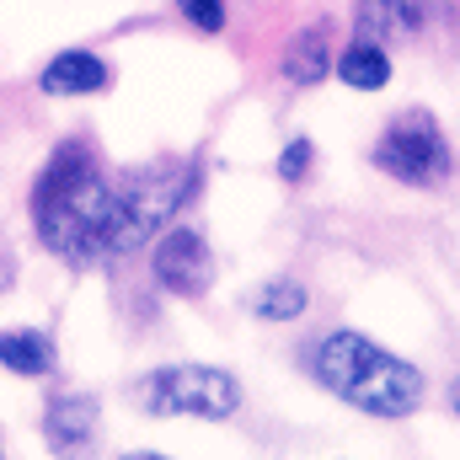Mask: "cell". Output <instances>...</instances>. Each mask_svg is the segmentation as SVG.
<instances>
[{
  "mask_svg": "<svg viewBox=\"0 0 460 460\" xmlns=\"http://www.w3.org/2000/svg\"><path fill=\"white\" fill-rule=\"evenodd\" d=\"M108 215H113V188L97 155L81 139L59 145L32 188V226L43 235V246L59 252L65 262H97Z\"/></svg>",
  "mask_w": 460,
  "mask_h": 460,
  "instance_id": "6da1fadb",
  "label": "cell"
},
{
  "mask_svg": "<svg viewBox=\"0 0 460 460\" xmlns=\"http://www.w3.org/2000/svg\"><path fill=\"white\" fill-rule=\"evenodd\" d=\"M311 375L348 407L369 412V418H412L423 407V375L385 353L380 343H369L364 332H327L316 353H311Z\"/></svg>",
  "mask_w": 460,
  "mask_h": 460,
  "instance_id": "7a4b0ae2",
  "label": "cell"
},
{
  "mask_svg": "<svg viewBox=\"0 0 460 460\" xmlns=\"http://www.w3.org/2000/svg\"><path fill=\"white\" fill-rule=\"evenodd\" d=\"M139 407L150 418H204L226 423L241 412V385L215 364H161L139 380Z\"/></svg>",
  "mask_w": 460,
  "mask_h": 460,
  "instance_id": "3957f363",
  "label": "cell"
},
{
  "mask_svg": "<svg viewBox=\"0 0 460 460\" xmlns=\"http://www.w3.org/2000/svg\"><path fill=\"white\" fill-rule=\"evenodd\" d=\"M188 188H193V172H182V166H150V172L128 177V188L113 193V215H108V230H102V257L139 252L172 220V209L182 204Z\"/></svg>",
  "mask_w": 460,
  "mask_h": 460,
  "instance_id": "277c9868",
  "label": "cell"
},
{
  "mask_svg": "<svg viewBox=\"0 0 460 460\" xmlns=\"http://www.w3.org/2000/svg\"><path fill=\"white\" fill-rule=\"evenodd\" d=\"M375 166L412 188H439L450 177V139L429 113H402L375 145Z\"/></svg>",
  "mask_w": 460,
  "mask_h": 460,
  "instance_id": "5b68a950",
  "label": "cell"
},
{
  "mask_svg": "<svg viewBox=\"0 0 460 460\" xmlns=\"http://www.w3.org/2000/svg\"><path fill=\"white\" fill-rule=\"evenodd\" d=\"M150 268H155L161 289H172V295H182V300H199V295H209V284H215V257H209V241H204L199 230H188V226L161 230Z\"/></svg>",
  "mask_w": 460,
  "mask_h": 460,
  "instance_id": "8992f818",
  "label": "cell"
},
{
  "mask_svg": "<svg viewBox=\"0 0 460 460\" xmlns=\"http://www.w3.org/2000/svg\"><path fill=\"white\" fill-rule=\"evenodd\" d=\"M97 412H102V407H97L86 391L54 396V402L43 407V439L54 445V456L59 460H92L97 456V429H102Z\"/></svg>",
  "mask_w": 460,
  "mask_h": 460,
  "instance_id": "52a82bcc",
  "label": "cell"
},
{
  "mask_svg": "<svg viewBox=\"0 0 460 460\" xmlns=\"http://www.w3.org/2000/svg\"><path fill=\"white\" fill-rule=\"evenodd\" d=\"M434 11H439V0H358V32L369 43L418 38L434 22Z\"/></svg>",
  "mask_w": 460,
  "mask_h": 460,
  "instance_id": "ba28073f",
  "label": "cell"
},
{
  "mask_svg": "<svg viewBox=\"0 0 460 460\" xmlns=\"http://www.w3.org/2000/svg\"><path fill=\"white\" fill-rule=\"evenodd\" d=\"M38 86L49 97H92L108 86V59L86 54V49H70V54H54L38 75Z\"/></svg>",
  "mask_w": 460,
  "mask_h": 460,
  "instance_id": "9c48e42d",
  "label": "cell"
},
{
  "mask_svg": "<svg viewBox=\"0 0 460 460\" xmlns=\"http://www.w3.org/2000/svg\"><path fill=\"white\" fill-rule=\"evenodd\" d=\"M0 364L22 380H38L54 369V343L32 327H11V332H0Z\"/></svg>",
  "mask_w": 460,
  "mask_h": 460,
  "instance_id": "30bf717a",
  "label": "cell"
},
{
  "mask_svg": "<svg viewBox=\"0 0 460 460\" xmlns=\"http://www.w3.org/2000/svg\"><path fill=\"white\" fill-rule=\"evenodd\" d=\"M327 70H332V59H327V32H322V27L295 32L289 49H284V75H289L295 86H316Z\"/></svg>",
  "mask_w": 460,
  "mask_h": 460,
  "instance_id": "8fae6325",
  "label": "cell"
},
{
  "mask_svg": "<svg viewBox=\"0 0 460 460\" xmlns=\"http://www.w3.org/2000/svg\"><path fill=\"white\" fill-rule=\"evenodd\" d=\"M338 75H343L353 92H380V86L391 81V59H385V49H380V43L358 38L343 59H338Z\"/></svg>",
  "mask_w": 460,
  "mask_h": 460,
  "instance_id": "7c38bea8",
  "label": "cell"
},
{
  "mask_svg": "<svg viewBox=\"0 0 460 460\" xmlns=\"http://www.w3.org/2000/svg\"><path fill=\"white\" fill-rule=\"evenodd\" d=\"M305 305H311V295H305V284H295V279H273V284H262L257 300H252V311H257L262 322H300Z\"/></svg>",
  "mask_w": 460,
  "mask_h": 460,
  "instance_id": "4fadbf2b",
  "label": "cell"
},
{
  "mask_svg": "<svg viewBox=\"0 0 460 460\" xmlns=\"http://www.w3.org/2000/svg\"><path fill=\"white\" fill-rule=\"evenodd\" d=\"M182 5V16L199 27V32H220L226 27V5L220 0H177Z\"/></svg>",
  "mask_w": 460,
  "mask_h": 460,
  "instance_id": "5bb4252c",
  "label": "cell"
},
{
  "mask_svg": "<svg viewBox=\"0 0 460 460\" xmlns=\"http://www.w3.org/2000/svg\"><path fill=\"white\" fill-rule=\"evenodd\" d=\"M311 155H316V150H311V139H295V145L284 150V161H279V177H284V182H300V177H305V166H311Z\"/></svg>",
  "mask_w": 460,
  "mask_h": 460,
  "instance_id": "9a60e30c",
  "label": "cell"
},
{
  "mask_svg": "<svg viewBox=\"0 0 460 460\" xmlns=\"http://www.w3.org/2000/svg\"><path fill=\"white\" fill-rule=\"evenodd\" d=\"M118 460H172V456H155V450H128V456H118Z\"/></svg>",
  "mask_w": 460,
  "mask_h": 460,
  "instance_id": "2e32d148",
  "label": "cell"
}]
</instances>
